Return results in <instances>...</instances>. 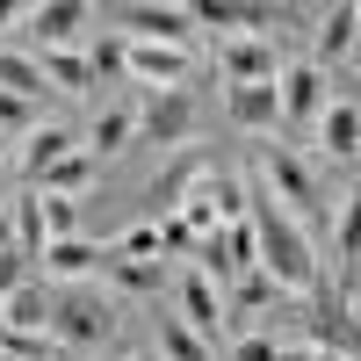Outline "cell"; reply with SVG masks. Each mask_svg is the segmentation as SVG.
<instances>
[{
  "instance_id": "obj_33",
  "label": "cell",
  "mask_w": 361,
  "mask_h": 361,
  "mask_svg": "<svg viewBox=\"0 0 361 361\" xmlns=\"http://www.w3.org/2000/svg\"><path fill=\"white\" fill-rule=\"evenodd\" d=\"M231 361H275V340H267V333H238L231 340Z\"/></svg>"
},
{
  "instance_id": "obj_23",
  "label": "cell",
  "mask_w": 361,
  "mask_h": 361,
  "mask_svg": "<svg viewBox=\"0 0 361 361\" xmlns=\"http://www.w3.org/2000/svg\"><path fill=\"white\" fill-rule=\"evenodd\" d=\"M0 94H22V102L44 94V73H37V58H29V51H8V44H0Z\"/></svg>"
},
{
  "instance_id": "obj_16",
  "label": "cell",
  "mask_w": 361,
  "mask_h": 361,
  "mask_svg": "<svg viewBox=\"0 0 361 361\" xmlns=\"http://www.w3.org/2000/svg\"><path fill=\"white\" fill-rule=\"evenodd\" d=\"M80 145H87L94 159H102V152H130V145H137V109H130V102L94 109V123H87V137H80Z\"/></svg>"
},
{
  "instance_id": "obj_8",
  "label": "cell",
  "mask_w": 361,
  "mask_h": 361,
  "mask_svg": "<svg viewBox=\"0 0 361 361\" xmlns=\"http://www.w3.org/2000/svg\"><path fill=\"white\" fill-rule=\"evenodd\" d=\"M123 73L137 87H152V94H166V87H188L195 73V51H166V44H123Z\"/></svg>"
},
{
  "instance_id": "obj_36",
  "label": "cell",
  "mask_w": 361,
  "mask_h": 361,
  "mask_svg": "<svg viewBox=\"0 0 361 361\" xmlns=\"http://www.w3.org/2000/svg\"><path fill=\"white\" fill-rule=\"evenodd\" d=\"M8 22H29V8H15V0H0V29Z\"/></svg>"
},
{
  "instance_id": "obj_6",
  "label": "cell",
  "mask_w": 361,
  "mask_h": 361,
  "mask_svg": "<svg viewBox=\"0 0 361 361\" xmlns=\"http://www.w3.org/2000/svg\"><path fill=\"white\" fill-rule=\"evenodd\" d=\"M195 123H202V102L188 94V87L145 94V109H137V137H145V145H188Z\"/></svg>"
},
{
  "instance_id": "obj_7",
  "label": "cell",
  "mask_w": 361,
  "mask_h": 361,
  "mask_svg": "<svg viewBox=\"0 0 361 361\" xmlns=\"http://www.w3.org/2000/svg\"><path fill=\"white\" fill-rule=\"evenodd\" d=\"M217 66H224L231 87H275L282 44H275V37H231V44H217Z\"/></svg>"
},
{
  "instance_id": "obj_21",
  "label": "cell",
  "mask_w": 361,
  "mask_h": 361,
  "mask_svg": "<svg viewBox=\"0 0 361 361\" xmlns=\"http://www.w3.org/2000/svg\"><path fill=\"white\" fill-rule=\"evenodd\" d=\"M37 73H44V87H58V94H87V87H94L87 51H37Z\"/></svg>"
},
{
  "instance_id": "obj_9",
  "label": "cell",
  "mask_w": 361,
  "mask_h": 361,
  "mask_svg": "<svg viewBox=\"0 0 361 361\" xmlns=\"http://www.w3.org/2000/svg\"><path fill=\"white\" fill-rule=\"evenodd\" d=\"M180 325L217 354V340H224V289L209 282V275H195V267L180 275Z\"/></svg>"
},
{
  "instance_id": "obj_35",
  "label": "cell",
  "mask_w": 361,
  "mask_h": 361,
  "mask_svg": "<svg viewBox=\"0 0 361 361\" xmlns=\"http://www.w3.org/2000/svg\"><path fill=\"white\" fill-rule=\"evenodd\" d=\"M275 361H311V347L304 340H275Z\"/></svg>"
},
{
  "instance_id": "obj_20",
  "label": "cell",
  "mask_w": 361,
  "mask_h": 361,
  "mask_svg": "<svg viewBox=\"0 0 361 361\" xmlns=\"http://www.w3.org/2000/svg\"><path fill=\"white\" fill-rule=\"evenodd\" d=\"M0 325H8V333H44V325H51V296H44L37 275H29L8 304H0Z\"/></svg>"
},
{
  "instance_id": "obj_26",
  "label": "cell",
  "mask_w": 361,
  "mask_h": 361,
  "mask_svg": "<svg viewBox=\"0 0 361 361\" xmlns=\"http://www.w3.org/2000/svg\"><path fill=\"white\" fill-rule=\"evenodd\" d=\"M333 282H354V202H333Z\"/></svg>"
},
{
  "instance_id": "obj_28",
  "label": "cell",
  "mask_w": 361,
  "mask_h": 361,
  "mask_svg": "<svg viewBox=\"0 0 361 361\" xmlns=\"http://www.w3.org/2000/svg\"><path fill=\"white\" fill-rule=\"evenodd\" d=\"M202 202L217 209V224H238V217H246V180H224V173H209V180H202Z\"/></svg>"
},
{
  "instance_id": "obj_3",
  "label": "cell",
  "mask_w": 361,
  "mask_h": 361,
  "mask_svg": "<svg viewBox=\"0 0 361 361\" xmlns=\"http://www.w3.org/2000/svg\"><path fill=\"white\" fill-rule=\"evenodd\" d=\"M116 325H123V311H116V296H102L94 282H80V289H58L51 296V325L44 333L58 340V347H109L116 340Z\"/></svg>"
},
{
  "instance_id": "obj_34",
  "label": "cell",
  "mask_w": 361,
  "mask_h": 361,
  "mask_svg": "<svg viewBox=\"0 0 361 361\" xmlns=\"http://www.w3.org/2000/svg\"><path fill=\"white\" fill-rule=\"evenodd\" d=\"M22 282H29V260H22V253H0V304H8Z\"/></svg>"
},
{
  "instance_id": "obj_37",
  "label": "cell",
  "mask_w": 361,
  "mask_h": 361,
  "mask_svg": "<svg viewBox=\"0 0 361 361\" xmlns=\"http://www.w3.org/2000/svg\"><path fill=\"white\" fill-rule=\"evenodd\" d=\"M311 361H354V354H318V347H311Z\"/></svg>"
},
{
  "instance_id": "obj_4",
  "label": "cell",
  "mask_w": 361,
  "mask_h": 361,
  "mask_svg": "<svg viewBox=\"0 0 361 361\" xmlns=\"http://www.w3.org/2000/svg\"><path fill=\"white\" fill-rule=\"evenodd\" d=\"M109 37H123V44H166V51H195V8H173V0H130V8L109 15Z\"/></svg>"
},
{
  "instance_id": "obj_18",
  "label": "cell",
  "mask_w": 361,
  "mask_h": 361,
  "mask_svg": "<svg viewBox=\"0 0 361 361\" xmlns=\"http://www.w3.org/2000/svg\"><path fill=\"white\" fill-rule=\"evenodd\" d=\"M102 275L116 282V296H159L166 289V260H123L102 246Z\"/></svg>"
},
{
  "instance_id": "obj_38",
  "label": "cell",
  "mask_w": 361,
  "mask_h": 361,
  "mask_svg": "<svg viewBox=\"0 0 361 361\" xmlns=\"http://www.w3.org/2000/svg\"><path fill=\"white\" fill-rule=\"evenodd\" d=\"M130 361H159V354H152V347H137V354H130Z\"/></svg>"
},
{
  "instance_id": "obj_13",
  "label": "cell",
  "mask_w": 361,
  "mask_h": 361,
  "mask_svg": "<svg viewBox=\"0 0 361 361\" xmlns=\"http://www.w3.org/2000/svg\"><path fill=\"white\" fill-rule=\"evenodd\" d=\"M224 116H231V130H246V137H275V130H282L275 87H231V94H224Z\"/></svg>"
},
{
  "instance_id": "obj_40",
  "label": "cell",
  "mask_w": 361,
  "mask_h": 361,
  "mask_svg": "<svg viewBox=\"0 0 361 361\" xmlns=\"http://www.w3.org/2000/svg\"><path fill=\"white\" fill-rule=\"evenodd\" d=\"M0 361H15V354H0Z\"/></svg>"
},
{
  "instance_id": "obj_2",
  "label": "cell",
  "mask_w": 361,
  "mask_h": 361,
  "mask_svg": "<svg viewBox=\"0 0 361 361\" xmlns=\"http://www.w3.org/2000/svg\"><path fill=\"white\" fill-rule=\"evenodd\" d=\"M253 188H267V195H275V202H282V209H289V217L304 224V231L325 217V209H333V202H325V188H318V173H311L304 159H296L289 145H275V137H260V159H253Z\"/></svg>"
},
{
  "instance_id": "obj_24",
  "label": "cell",
  "mask_w": 361,
  "mask_h": 361,
  "mask_svg": "<svg viewBox=\"0 0 361 361\" xmlns=\"http://www.w3.org/2000/svg\"><path fill=\"white\" fill-rule=\"evenodd\" d=\"M8 224H15V253L37 267V253H44V217H37V195H15V202H8Z\"/></svg>"
},
{
  "instance_id": "obj_27",
  "label": "cell",
  "mask_w": 361,
  "mask_h": 361,
  "mask_svg": "<svg viewBox=\"0 0 361 361\" xmlns=\"http://www.w3.org/2000/svg\"><path fill=\"white\" fill-rule=\"evenodd\" d=\"M37 217H44V246L51 238H80V202H66V195H37Z\"/></svg>"
},
{
  "instance_id": "obj_11",
  "label": "cell",
  "mask_w": 361,
  "mask_h": 361,
  "mask_svg": "<svg viewBox=\"0 0 361 361\" xmlns=\"http://www.w3.org/2000/svg\"><path fill=\"white\" fill-rule=\"evenodd\" d=\"M311 130H318V145H325L333 166H354V152H361V102L347 94V87H333V102H325V116Z\"/></svg>"
},
{
  "instance_id": "obj_25",
  "label": "cell",
  "mask_w": 361,
  "mask_h": 361,
  "mask_svg": "<svg viewBox=\"0 0 361 361\" xmlns=\"http://www.w3.org/2000/svg\"><path fill=\"white\" fill-rule=\"evenodd\" d=\"M152 354H159V361H217V354H209V347H202V340H195L180 318H159V340H152Z\"/></svg>"
},
{
  "instance_id": "obj_17",
  "label": "cell",
  "mask_w": 361,
  "mask_h": 361,
  "mask_svg": "<svg viewBox=\"0 0 361 361\" xmlns=\"http://www.w3.org/2000/svg\"><path fill=\"white\" fill-rule=\"evenodd\" d=\"M354 29H361V8H354V0H340L333 15H318V58H311L318 73H325V66H347V58H354Z\"/></svg>"
},
{
  "instance_id": "obj_1",
  "label": "cell",
  "mask_w": 361,
  "mask_h": 361,
  "mask_svg": "<svg viewBox=\"0 0 361 361\" xmlns=\"http://www.w3.org/2000/svg\"><path fill=\"white\" fill-rule=\"evenodd\" d=\"M246 224H253V253H260V275L275 282L282 296H311L325 289V260H318V238L289 217V209L267 195V188H253L246 180Z\"/></svg>"
},
{
  "instance_id": "obj_31",
  "label": "cell",
  "mask_w": 361,
  "mask_h": 361,
  "mask_svg": "<svg viewBox=\"0 0 361 361\" xmlns=\"http://www.w3.org/2000/svg\"><path fill=\"white\" fill-rule=\"evenodd\" d=\"M29 130H37V102L0 94V137H29Z\"/></svg>"
},
{
  "instance_id": "obj_15",
  "label": "cell",
  "mask_w": 361,
  "mask_h": 361,
  "mask_svg": "<svg viewBox=\"0 0 361 361\" xmlns=\"http://www.w3.org/2000/svg\"><path fill=\"white\" fill-rule=\"evenodd\" d=\"M202 173H209V159H202V152H180V159L152 180V224H159V217H173V209L195 195V180H202Z\"/></svg>"
},
{
  "instance_id": "obj_14",
  "label": "cell",
  "mask_w": 361,
  "mask_h": 361,
  "mask_svg": "<svg viewBox=\"0 0 361 361\" xmlns=\"http://www.w3.org/2000/svg\"><path fill=\"white\" fill-rule=\"evenodd\" d=\"M66 152H80V130H73V123H37V130H29V137H22V152H15L22 173H29V188H37V173L58 166Z\"/></svg>"
},
{
  "instance_id": "obj_22",
  "label": "cell",
  "mask_w": 361,
  "mask_h": 361,
  "mask_svg": "<svg viewBox=\"0 0 361 361\" xmlns=\"http://www.w3.org/2000/svg\"><path fill=\"white\" fill-rule=\"evenodd\" d=\"M217 246H224V289H231L238 275H253V267H260V253H253V224H246V217L224 224V231H217Z\"/></svg>"
},
{
  "instance_id": "obj_39",
  "label": "cell",
  "mask_w": 361,
  "mask_h": 361,
  "mask_svg": "<svg viewBox=\"0 0 361 361\" xmlns=\"http://www.w3.org/2000/svg\"><path fill=\"white\" fill-rule=\"evenodd\" d=\"M0 166H8V137H0Z\"/></svg>"
},
{
  "instance_id": "obj_12",
  "label": "cell",
  "mask_w": 361,
  "mask_h": 361,
  "mask_svg": "<svg viewBox=\"0 0 361 361\" xmlns=\"http://www.w3.org/2000/svg\"><path fill=\"white\" fill-rule=\"evenodd\" d=\"M37 267H44L51 282L80 289V282H94V275H102V246H94V238H51V246L37 253ZM37 267H29V275H37Z\"/></svg>"
},
{
  "instance_id": "obj_19",
  "label": "cell",
  "mask_w": 361,
  "mask_h": 361,
  "mask_svg": "<svg viewBox=\"0 0 361 361\" xmlns=\"http://www.w3.org/2000/svg\"><path fill=\"white\" fill-rule=\"evenodd\" d=\"M94 166H102V159L80 145V152H66L58 166L37 173V195H66V202H80V195H87V180H94Z\"/></svg>"
},
{
  "instance_id": "obj_32",
  "label": "cell",
  "mask_w": 361,
  "mask_h": 361,
  "mask_svg": "<svg viewBox=\"0 0 361 361\" xmlns=\"http://www.w3.org/2000/svg\"><path fill=\"white\" fill-rule=\"evenodd\" d=\"M166 253H173V260H188V253H195V231L180 224V217H159V260H166Z\"/></svg>"
},
{
  "instance_id": "obj_29",
  "label": "cell",
  "mask_w": 361,
  "mask_h": 361,
  "mask_svg": "<svg viewBox=\"0 0 361 361\" xmlns=\"http://www.w3.org/2000/svg\"><path fill=\"white\" fill-rule=\"evenodd\" d=\"M87 73H94V80H123V37H109V29H102L94 51H87Z\"/></svg>"
},
{
  "instance_id": "obj_30",
  "label": "cell",
  "mask_w": 361,
  "mask_h": 361,
  "mask_svg": "<svg viewBox=\"0 0 361 361\" xmlns=\"http://www.w3.org/2000/svg\"><path fill=\"white\" fill-rule=\"evenodd\" d=\"M109 253H123V260H159V224H152V217H145V224H130Z\"/></svg>"
},
{
  "instance_id": "obj_10",
  "label": "cell",
  "mask_w": 361,
  "mask_h": 361,
  "mask_svg": "<svg viewBox=\"0 0 361 361\" xmlns=\"http://www.w3.org/2000/svg\"><path fill=\"white\" fill-rule=\"evenodd\" d=\"M29 29H37V51H80V37L94 29V8L87 0H44V8H29Z\"/></svg>"
},
{
  "instance_id": "obj_5",
  "label": "cell",
  "mask_w": 361,
  "mask_h": 361,
  "mask_svg": "<svg viewBox=\"0 0 361 361\" xmlns=\"http://www.w3.org/2000/svg\"><path fill=\"white\" fill-rule=\"evenodd\" d=\"M275 102H282V123H318L325 102H333V73H318L311 58H282Z\"/></svg>"
}]
</instances>
